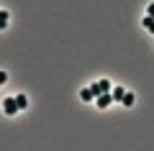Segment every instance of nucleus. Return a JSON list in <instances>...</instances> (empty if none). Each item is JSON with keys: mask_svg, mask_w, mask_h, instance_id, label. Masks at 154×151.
<instances>
[{"mask_svg": "<svg viewBox=\"0 0 154 151\" xmlns=\"http://www.w3.org/2000/svg\"><path fill=\"white\" fill-rule=\"evenodd\" d=\"M95 103H98V108H108V105L116 103V100H113V95H110V92H103V95L95 97Z\"/></svg>", "mask_w": 154, "mask_h": 151, "instance_id": "3", "label": "nucleus"}, {"mask_svg": "<svg viewBox=\"0 0 154 151\" xmlns=\"http://www.w3.org/2000/svg\"><path fill=\"white\" fill-rule=\"evenodd\" d=\"M8 26V11H0V28Z\"/></svg>", "mask_w": 154, "mask_h": 151, "instance_id": "9", "label": "nucleus"}, {"mask_svg": "<svg viewBox=\"0 0 154 151\" xmlns=\"http://www.w3.org/2000/svg\"><path fill=\"white\" fill-rule=\"evenodd\" d=\"M90 87H93L95 97H98V95H103V92H110V90H113V85H110L108 80H98V82H93Z\"/></svg>", "mask_w": 154, "mask_h": 151, "instance_id": "1", "label": "nucleus"}, {"mask_svg": "<svg viewBox=\"0 0 154 151\" xmlns=\"http://www.w3.org/2000/svg\"><path fill=\"white\" fill-rule=\"evenodd\" d=\"M144 26H146L149 33H154V18L152 16H144Z\"/></svg>", "mask_w": 154, "mask_h": 151, "instance_id": "6", "label": "nucleus"}, {"mask_svg": "<svg viewBox=\"0 0 154 151\" xmlns=\"http://www.w3.org/2000/svg\"><path fill=\"white\" fill-rule=\"evenodd\" d=\"M16 103H18V108L23 110V108L28 105V97H26V95H18V97H16Z\"/></svg>", "mask_w": 154, "mask_h": 151, "instance_id": "8", "label": "nucleus"}, {"mask_svg": "<svg viewBox=\"0 0 154 151\" xmlns=\"http://www.w3.org/2000/svg\"><path fill=\"white\" fill-rule=\"evenodd\" d=\"M3 108H5L8 115H16L18 110H21V108H18V103H16V97H5V100H3Z\"/></svg>", "mask_w": 154, "mask_h": 151, "instance_id": "2", "label": "nucleus"}, {"mask_svg": "<svg viewBox=\"0 0 154 151\" xmlns=\"http://www.w3.org/2000/svg\"><path fill=\"white\" fill-rule=\"evenodd\" d=\"M134 103H136V97H134L131 92H126V95H123V105H126V108H131Z\"/></svg>", "mask_w": 154, "mask_h": 151, "instance_id": "7", "label": "nucleus"}, {"mask_svg": "<svg viewBox=\"0 0 154 151\" xmlns=\"http://www.w3.org/2000/svg\"><path fill=\"white\" fill-rule=\"evenodd\" d=\"M146 16L154 18V3H149V5H146Z\"/></svg>", "mask_w": 154, "mask_h": 151, "instance_id": "10", "label": "nucleus"}, {"mask_svg": "<svg viewBox=\"0 0 154 151\" xmlns=\"http://www.w3.org/2000/svg\"><path fill=\"white\" fill-rule=\"evenodd\" d=\"M80 97H82L85 103H90V100H95V92H93V87H85V90L80 92Z\"/></svg>", "mask_w": 154, "mask_h": 151, "instance_id": "5", "label": "nucleus"}, {"mask_svg": "<svg viewBox=\"0 0 154 151\" xmlns=\"http://www.w3.org/2000/svg\"><path fill=\"white\" fill-rule=\"evenodd\" d=\"M110 95H113L116 103H123V95H126V92H123V87H113V90H110Z\"/></svg>", "mask_w": 154, "mask_h": 151, "instance_id": "4", "label": "nucleus"}]
</instances>
